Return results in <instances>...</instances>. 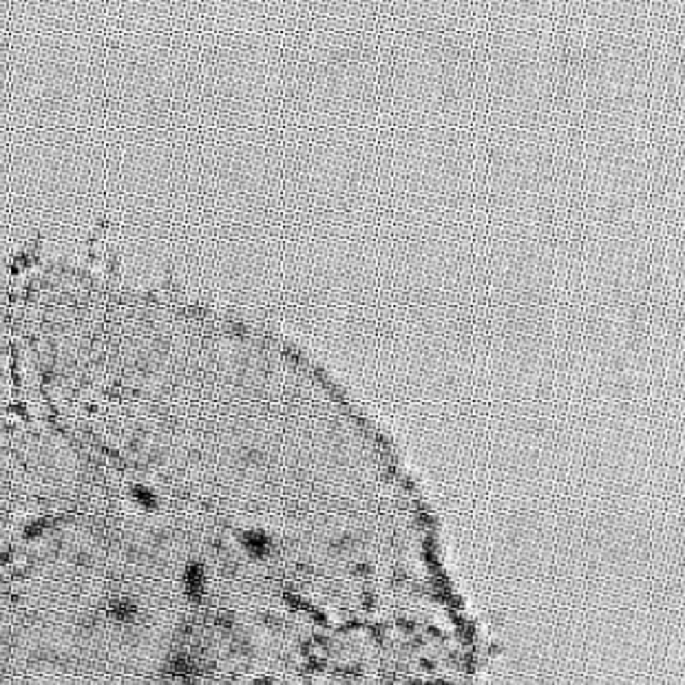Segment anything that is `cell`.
<instances>
[{
	"label": "cell",
	"instance_id": "7402d4cb",
	"mask_svg": "<svg viewBox=\"0 0 685 685\" xmlns=\"http://www.w3.org/2000/svg\"><path fill=\"white\" fill-rule=\"evenodd\" d=\"M473 416H488V402H476L473 400Z\"/></svg>",
	"mask_w": 685,
	"mask_h": 685
},
{
	"label": "cell",
	"instance_id": "44dd1931",
	"mask_svg": "<svg viewBox=\"0 0 685 685\" xmlns=\"http://www.w3.org/2000/svg\"><path fill=\"white\" fill-rule=\"evenodd\" d=\"M363 113H351L349 115V128H363Z\"/></svg>",
	"mask_w": 685,
	"mask_h": 685
},
{
	"label": "cell",
	"instance_id": "3957f363",
	"mask_svg": "<svg viewBox=\"0 0 685 685\" xmlns=\"http://www.w3.org/2000/svg\"><path fill=\"white\" fill-rule=\"evenodd\" d=\"M488 128L473 131V210H488Z\"/></svg>",
	"mask_w": 685,
	"mask_h": 685
},
{
	"label": "cell",
	"instance_id": "6da1fadb",
	"mask_svg": "<svg viewBox=\"0 0 685 685\" xmlns=\"http://www.w3.org/2000/svg\"><path fill=\"white\" fill-rule=\"evenodd\" d=\"M378 226L363 228V305L378 303Z\"/></svg>",
	"mask_w": 685,
	"mask_h": 685
},
{
	"label": "cell",
	"instance_id": "5bb4252c",
	"mask_svg": "<svg viewBox=\"0 0 685 685\" xmlns=\"http://www.w3.org/2000/svg\"><path fill=\"white\" fill-rule=\"evenodd\" d=\"M299 237V226H283L281 241H297Z\"/></svg>",
	"mask_w": 685,
	"mask_h": 685
},
{
	"label": "cell",
	"instance_id": "ac0fdd59",
	"mask_svg": "<svg viewBox=\"0 0 685 685\" xmlns=\"http://www.w3.org/2000/svg\"><path fill=\"white\" fill-rule=\"evenodd\" d=\"M376 23H378V18H376V16H367V18H363V33L376 31Z\"/></svg>",
	"mask_w": 685,
	"mask_h": 685
},
{
	"label": "cell",
	"instance_id": "d6986e66",
	"mask_svg": "<svg viewBox=\"0 0 685 685\" xmlns=\"http://www.w3.org/2000/svg\"><path fill=\"white\" fill-rule=\"evenodd\" d=\"M283 47L297 49V47H299V38H297V33H283V45H281V49H283Z\"/></svg>",
	"mask_w": 685,
	"mask_h": 685
},
{
	"label": "cell",
	"instance_id": "e0dca14e",
	"mask_svg": "<svg viewBox=\"0 0 685 685\" xmlns=\"http://www.w3.org/2000/svg\"><path fill=\"white\" fill-rule=\"evenodd\" d=\"M458 416H466V418H473V402H466V400H458Z\"/></svg>",
	"mask_w": 685,
	"mask_h": 685
},
{
	"label": "cell",
	"instance_id": "5b68a950",
	"mask_svg": "<svg viewBox=\"0 0 685 685\" xmlns=\"http://www.w3.org/2000/svg\"><path fill=\"white\" fill-rule=\"evenodd\" d=\"M391 228V226H389ZM387 226H378V303L391 307V263H394V239Z\"/></svg>",
	"mask_w": 685,
	"mask_h": 685
},
{
	"label": "cell",
	"instance_id": "9c48e42d",
	"mask_svg": "<svg viewBox=\"0 0 685 685\" xmlns=\"http://www.w3.org/2000/svg\"><path fill=\"white\" fill-rule=\"evenodd\" d=\"M378 369V334H363V389L376 402Z\"/></svg>",
	"mask_w": 685,
	"mask_h": 685
},
{
	"label": "cell",
	"instance_id": "ffe728a7",
	"mask_svg": "<svg viewBox=\"0 0 685 685\" xmlns=\"http://www.w3.org/2000/svg\"><path fill=\"white\" fill-rule=\"evenodd\" d=\"M281 321L295 323L297 321V307H281Z\"/></svg>",
	"mask_w": 685,
	"mask_h": 685
},
{
	"label": "cell",
	"instance_id": "7c38bea8",
	"mask_svg": "<svg viewBox=\"0 0 685 685\" xmlns=\"http://www.w3.org/2000/svg\"><path fill=\"white\" fill-rule=\"evenodd\" d=\"M135 613H137V608H135V603H133L131 599L120 597V599H113V601H111V615H113L115 619L131 621V619L135 617Z\"/></svg>",
	"mask_w": 685,
	"mask_h": 685
},
{
	"label": "cell",
	"instance_id": "8fae6325",
	"mask_svg": "<svg viewBox=\"0 0 685 685\" xmlns=\"http://www.w3.org/2000/svg\"><path fill=\"white\" fill-rule=\"evenodd\" d=\"M281 292L297 295V241H281Z\"/></svg>",
	"mask_w": 685,
	"mask_h": 685
},
{
	"label": "cell",
	"instance_id": "7a4b0ae2",
	"mask_svg": "<svg viewBox=\"0 0 685 685\" xmlns=\"http://www.w3.org/2000/svg\"><path fill=\"white\" fill-rule=\"evenodd\" d=\"M569 210H583V128H569Z\"/></svg>",
	"mask_w": 685,
	"mask_h": 685
},
{
	"label": "cell",
	"instance_id": "277c9868",
	"mask_svg": "<svg viewBox=\"0 0 685 685\" xmlns=\"http://www.w3.org/2000/svg\"><path fill=\"white\" fill-rule=\"evenodd\" d=\"M456 100L458 115H473V45L458 47Z\"/></svg>",
	"mask_w": 685,
	"mask_h": 685
},
{
	"label": "cell",
	"instance_id": "ba28073f",
	"mask_svg": "<svg viewBox=\"0 0 685 685\" xmlns=\"http://www.w3.org/2000/svg\"><path fill=\"white\" fill-rule=\"evenodd\" d=\"M378 113V49H363V115Z\"/></svg>",
	"mask_w": 685,
	"mask_h": 685
},
{
	"label": "cell",
	"instance_id": "9a60e30c",
	"mask_svg": "<svg viewBox=\"0 0 685 685\" xmlns=\"http://www.w3.org/2000/svg\"><path fill=\"white\" fill-rule=\"evenodd\" d=\"M378 226H394V210H378Z\"/></svg>",
	"mask_w": 685,
	"mask_h": 685
},
{
	"label": "cell",
	"instance_id": "2e32d148",
	"mask_svg": "<svg viewBox=\"0 0 685 685\" xmlns=\"http://www.w3.org/2000/svg\"><path fill=\"white\" fill-rule=\"evenodd\" d=\"M363 323H378V307L363 305Z\"/></svg>",
	"mask_w": 685,
	"mask_h": 685
},
{
	"label": "cell",
	"instance_id": "4fadbf2b",
	"mask_svg": "<svg viewBox=\"0 0 685 685\" xmlns=\"http://www.w3.org/2000/svg\"><path fill=\"white\" fill-rule=\"evenodd\" d=\"M363 49H378V33H363Z\"/></svg>",
	"mask_w": 685,
	"mask_h": 685
},
{
	"label": "cell",
	"instance_id": "52a82bcc",
	"mask_svg": "<svg viewBox=\"0 0 685 685\" xmlns=\"http://www.w3.org/2000/svg\"><path fill=\"white\" fill-rule=\"evenodd\" d=\"M281 113L297 115V49H281Z\"/></svg>",
	"mask_w": 685,
	"mask_h": 685
},
{
	"label": "cell",
	"instance_id": "8992f818",
	"mask_svg": "<svg viewBox=\"0 0 685 685\" xmlns=\"http://www.w3.org/2000/svg\"><path fill=\"white\" fill-rule=\"evenodd\" d=\"M297 150L299 142L281 144V210H297Z\"/></svg>",
	"mask_w": 685,
	"mask_h": 685
},
{
	"label": "cell",
	"instance_id": "30bf717a",
	"mask_svg": "<svg viewBox=\"0 0 685 685\" xmlns=\"http://www.w3.org/2000/svg\"><path fill=\"white\" fill-rule=\"evenodd\" d=\"M411 321H427V323L458 321V307H449V305H409L407 307V323H411Z\"/></svg>",
	"mask_w": 685,
	"mask_h": 685
}]
</instances>
